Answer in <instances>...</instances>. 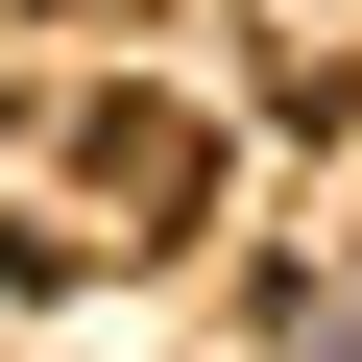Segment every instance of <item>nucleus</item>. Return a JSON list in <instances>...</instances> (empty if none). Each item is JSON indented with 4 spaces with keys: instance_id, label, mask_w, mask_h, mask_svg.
I'll return each mask as SVG.
<instances>
[{
    "instance_id": "obj_1",
    "label": "nucleus",
    "mask_w": 362,
    "mask_h": 362,
    "mask_svg": "<svg viewBox=\"0 0 362 362\" xmlns=\"http://www.w3.org/2000/svg\"><path fill=\"white\" fill-rule=\"evenodd\" d=\"M49 169H73V218H97L121 266H169V242H218V194H242V145H218V97H169V73H121V97H49Z\"/></svg>"
}]
</instances>
